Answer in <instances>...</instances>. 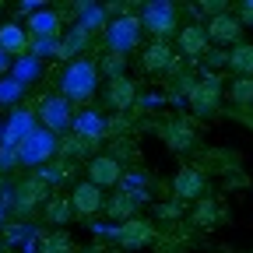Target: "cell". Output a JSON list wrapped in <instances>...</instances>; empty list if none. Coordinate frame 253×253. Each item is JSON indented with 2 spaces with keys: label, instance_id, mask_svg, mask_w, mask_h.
<instances>
[{
  "label": "cell",
  "instance_id": "obj_1",
  "mask_svg": "<svg viewBox=\"0 0 253 253\" xmlns=\"http://www.w3.org/2000/svg\"><path fill=\"white\" fill-rule=\"evenodd\" d=\"M95 91H99V67H95V60H71L67 67L60 74V95L63 99H74V102H91Z\"/></svg>",
  "mask_w": 253,
  "mask_h": 253
},
{
  "label": "cell",
  "instance_id": "obj_2",
  "mask_svg": "<svg viewBox=\"0 0 253 253\" xmlns=\"http://www.w3.org/2000/svg\"><path fill=\"white\" fill-rule=\"evenodd\" d=\"M141 21L137 14H120L113 21H106V49L116 56H130L141 46Z\"/></svg>",
  "mask_w": 253,
  "mask_h": 253
},
{
  "label": "cell",
  "instance_id": "obj_3",
  "mask_svg": "<svg viewBox=\"0 0 253 253\" xmlns=\"http://www.w3.org/2000/svg\"><path fill=\"white\" fill-rule=\"evenodd\" d=\"M36 123L42 130H49L53 137L67 134L71 123H74V106L63 99V95H42L39 106H36Z\"/></svg>",
  "mask_w": 253,
  "mask_h": 253
},
{
  "label": "cell",
  "instance_id": "obj_4",
  "mask_svg": "<svg viewBox=\"0 0 253 253\" xmlns=\"http://www.w3.org/2000/svg\"><path fill=\"white\" fill-rule=\"evenodd\" d=\"M56 148H60V137H53L49 130H42V126H36L21 144H18V166L25 169H39L46 162H53L56 158Z\"/></svg>",
  "mask_w": 253,
  "mask_h": 253
},
{
  "label": "cell",
  "instance_id": "obj_5",
  "mask_svg": "<svg viewBox=\"0 0 253 253\" xmlns=\"http://www.w3.org/2000/svg\"><path fill=\"white\" fill-rule=\"evenodd\" d=\"M141 28H148L155 39H166V36H172L176 32V21H179V14H176V4H169V0H148V4L141 7Z\"/></svg>",
  "mask_w": 253,
  "mask_h": 253
},
{
  "label": "cell",
  "instance_id": "obj_6",
  "mask_svg": "<svg viewBox=\"0 0 253 253\" xmlns=\"http://www.w3.org/2000/svg\"><path fill=\"white\" fill-rule=\"evenodd\" d=\"M186 102H190V109H194L197 116H211V113L218 109V102H221V84H218V78H214V74L201 78V81L194 84V91L186 95Z\"/></svg>",
  "mask_w": 253,
  "mask_h": 253
},
{
  "label": "cell",
  "instance_id": "obj_7",
  "mask_svg": "<svg viewBox=\"0 0 253 253\" xmlns=\"http://www.w3.org/2000/svg\"><path fill=\"white\" fill-rule=\"evenodd\" d=\"M36 126H39V123H36V113L18 106V109L7 116V123L0 126V144H4V148H18L32 130H36Z\"/></svg>",
  "mask_w": 253,
  "mask_h": 253
},
{
  "label": "cell",
  "instance_id": "obj_8",
  "mask_svg": "<svg viewBox=\"0 0 253 253\" xmlns=\"http://www.w3.org/2000/svg\"><path fill=\"white\" fill-rule=\"evenodd\" d=\"M172 67H176V49L166 39H155L141 53V71L144 74H172Z\"/></svg>",
  "mask_w": 253,
  "mask_h": 253
},
{
  "label": "cell",
  "instance_id": "obj_9",
  "mask_svg": "<svg viewBox=\"0 0 253 253\" xmlns=\"http://www.w3.org/2000/svg\"><path fill=\"white\" fill-rule=\"evenodd\" d=\"M204 36H208V42H214V46H236L239 39H243V25L236 21V14H214L211 21H208V28H204Z\"/></svg>",
  "mask_w": 253,
  "mask_h": 253
},
{
  "label": "cell",
  "instance_id": "obj_10",
  "mask_svg": "<svg viewBox=\"0 0 253 253\" xmlns=\"http://www.w3.org/2000/svg\"><path fill=\"white\" fill-rule=\"evenodd\" d=\"M67 201H71V211H74L78 218H95V214L102 211V204H106L102 190L95 186V183H78L74 194H71Z\"/></svg>",
  "mask_w": 253,
  "mask_h": 253
},
{
  "label": "cell",
  "instance_id": "obj_11",
  "mask_svg": "<svg viewBox=\"0 0 253 253\" xmlns=\"http://www.w3.org/2000/svg\"><path fill=\"white\" fill-rule=\"evenodd\" d=\"M116 239H120V246L123 250H141V246H148L151 239H155V225L148 218H130V221H123V225L116 229Z\"/></svg>",
  "mask_w": 253,
  "mask_h": 253
},
{
  "label": "cell",
  "instance_id": "obj_12",
  "mask_svg": "<svg viewBox=\"0 0 253 253\" xmlns=\"http://www.w3.org/2000/svg\"><path fill=\"white\" fill-rule=\"evenodd\" d=\"M204 190H208V179H204V172H197V169H179L176 179H172V194H176L179 204H186V201H201Z\"/></svg>",
  "mask_w": 253,
  "mask_h": 253
},
{
  "label": "cell",
  "instance_id": "obj_13",
  "mask_svg": "<svg viewBox=\"0 0 253 253\" xmlns=\"http://www.w3.org/2000/svg\"><path fill=\"white\" fill-rule=\"evenodd\" d=\"M60 14L53 11V7H39L36 14H28V21L21 25L25 32H28V39H56L60 36Z\"/></svg>",
  "mask_w": 253,
  "mask_h": 253
},
{
  "label": "cell",
  "instance_id": "obj_14",
  "mask_svg": "<svg viewBox=\"0 0 253 253\" xmlns=\"http://www.w3.org/2000/svg\"><path fill=\"white\" fill-rule=\"evenodd\" d=\"M120 176H123V169H120V162H116L113 155H95L91 162H88V183H95L99 190L116 186Z\"/></svg>",
  "mask_w": 253,
  "mask_h": 253
},
{
  "label": "cell",
  "instance_id": "obj_15",
  "mask_svg": "<svg viewBox=\"0 0 253 253\" xmlns=\"http://www.w3.org/2000/svg\"><path fill=\"white\" fill-rule=\"evenodd\" d=\"M71 130H74V137H81V141H88V144H99V141L106 137V116L95 113V109H84V113L74 116Z\"/></svg>",
  "mask_w": 253,
  "mask_h": 253
},
{
  "label": "cell",
  "instance_id": "obj_16",
  "mask_svg": "<svg viewBox=\"0 0 253 253\" xmlns=\"http://www.w3.org/2000/svg\"><path fill=\"white\" fill-rule=\"evenodd\" d=\"M46 190H49V186H42L36 176H32V179H25L18 190H11V194H14L11 208H18V214H28V211H36L39 204H46Z\"/></svg>",
  "mask_w": 253,
  "mask_h": 253
},
{
  "label": "cell",
  "instance_id": "obj_17",
  "mask_svg": "<svg viewBox=\"0 0 253 253\" xmlns=\"http://www.w3.org/2000/svg\"><path fill=\"white\" fill-rule=\"evenodd\" d=\"M102 99H106V106H109V109L123 113V109H130V106L137 102V84L126 78V74H123V78H113Z\"/></svg>",
  "mask_w": 253,
  "mask_h": 253
},
{
  "label": "cell",
  "instance_id": "obj_18",
  "mask_svg": "<svg viewBox=\"0 0 253 253\" xmlns=\"http://www.w3.org/2000/svg\"><path fill=\"white\" fill-rule=\"evenodd\" d=\"M208 49H211V42L204 36V25H186V28L176 32V53H183V56H204Z\"/></svg>",
  "mask_w": 253,
  "mask_h": 253
},
{
  "label": "cell",
  "instance_id": "obj_19",
  "mask_svg": "<svg viewBox=\"0 0 253 253\" xmlns=\"http://www.w3.org/2000/svg\"><path fill=\"white\" fill-rule=\"evenodd\" d=\"M28 32L18 25V21H7V25H0V49H4L11 60H18V56H25L28 53Z\"/></svg>",
  "mask_w": 253,
  "mask_h": 253
},
{
  "label": "cell",
  "instance_id": "obj_20",
  "mask_svg": "<svg viewBox=\"0 0 253 253\" xmlns=\"http://www.w3.org/2000/svg\"><path fill=\"white\" fill-rule=\"evenodd\" d=\"M162 137H166V144L172 151H186V148H194L197 130H194V123H190V120H172V123H166Z\"/></svg>",
  "mask_w": 253,
  "mask_h": 253
},
{
  "label": "cell",
  "instance_id": "obj_21",
  "mask_svg": "<svg viewBox=\"0 0 253 253\" xmlns=\"http://www.w3.org/2000/svg\"><path fill=\"white\" fill-rule=\"evenodd\" d=\"M74 11H78V21H74V25H81L88 36H91V32H102V28H106V14H109V7H106V4H95V0H81Z\"/></svg>",
  "mask_w": 253,
  "mask_h": 253
},
{
  "label": "cell",
  "instance_id": "obj_22",
  "mask_svg": "<svg viewBox=\"0 0 253 253\" xmlns=\"http://www.w3.org/2000/svg\"><path fill=\"white\" fill-rule=\"evenodd\" d=\"M91 46V36L81 28V25H71V32L60 39V49H56V56L60 60H78V53H84Z\"/></svg>",
  "mask_w": 253,
  "mask_h": 253
},
{
  "label": "cell",
  "instance_id": "obj_23",
  "mask_svg": "<svg viewBox=\"0 0 253 253\" xmlns=\"http://www.w3.org/2000/svg\"><path fill=\"white\" fill-rule=\"evenodd\" d=\"M42 74V60H36V56H32V53H25V56H18V60H11V71H7V78H14L18 84H32V81H36Z\"/></svg>",
  "mask_w": 253,
  "mask_h": 253
},
{
  "label": "cell",
  "instance_id": "obj_24",
  "mask_svg": "<svg viewBox=\"0 0 253 253\" xmlns=\"http://www.w3.org/2000/svg\"><path fill=\"white\" fill-rule=\"evenodd\" d=\"M225 63L236 71V78H253V42H236Z\"/></svg>",
  "mask_w": 253,
  "mask_h": 253
},
{
  "label": "cell",
  "instance_id": "obj_25",
  "mask_svg": "<svg viewBox=\"0 0 253 253\" xmlns=\"http://www.w3.org/2000/svg\"><path fill=\"white\" fill-rule=\"evenodd\" d=\"M102 211H106L109 218H116V221H120V225H123V221H130V218H134V211H137V204H134L130 197H126V194H116V197H109V201L102 204Z\"/></svg>",
  "mask_w": 253,
  "mask_h": 253
},
{
  "label": "cell",
  "instance_id": "obj_26",
  "mask_svg": "<svg viewBox=\"0 0 253 253\" xmlns=\"http://www.w3.org/2000/svg\"><path fill=\"white\" fill-rule=\"evenodd\" d=\"M4 236H7L11 246H25V253L36 250V239H39V232L32 225H4Z\"/></svg>",
  "mask_w": 253,
  "mask_h": 253
},
{
  "label": "cell",
  "instance_id": "obj_27",
  "mask_svg": "<svg viewBox=\"0 0 253 253\" xmlns=\"http://www.w3.org/2000/svg\"><path fill=\"white\" fill-rule=\"evenodd\" d=\"M42 211H46V221H53V225H67V221L74 218V211H71V201H67V197H53V201H46V204H42Z\"/></svg>",
  "mask_w": 253,
  "mask_h": 253
},
{
  "label": "cell",
  "instance_id": "obj_28",
  "mask_svg": "<svg viewBox=\"0 0 253 253\" xmlns=\"http://www.w3.org/2000/svg\"><path fill=\"white\" fill-rule=\"evenodd\" d=\"M25 95V84H18L14 78H0V106H14L18 109V99Z\"/></svg>",
  "mask_w": 253,
  "mask_h": 253
},
{
  "label": "cell",
  "instance_id": "obj_29",
  "mask_svg": "<svg viewBox=\"0 0 253 253\" xmlns=\"http://www.w3.org/2000/svg\"><path fill=\"white\" fill-rule=\"evenodd\" d=\"M67 172H71V169L63 166V162H46V166H39V169H36V179H39L42 186H53V183H60Z\"/></svg>",
  "mask_w": 253,
  "mask_h": 253
},
{
  "label": "cell",
  "instance_id": "obj_30",
  "mask_svg": "<svg viewBox=\"0 0 253 253\" xmlns=\"http://www.w3.org/2000/svg\"><path fill=\"white\" fill-rule=\"evenodd\" d=\"M39 250L42 253H71V236L67 232H49V236H42Z\"/></svg>",
  "mask_w": 253,
  "mask_h": 253
},
{
  "label": "cell",
  "instance_id": "obj_31",
  "mask_svg": "<svg viewBox=\"0 0 253 253\" xmlns=\"http://www.w3.org/2000/svg\"><path fill=\"white\" fill-rule=\"evenodd\" d=\"M95 144H88V141H81V137H67V141H60V148H56V155H67V158H81V155H88Z\"/></svg>",
  "mask_w": 253,
  "mask_h": 253
},
{
  "label": "cell",
  "instance_id": "obj_32",
  "mask_svg": "<svg viewBox=\"0 0 253 253\" xmlns=\"http://www.w3.org/2000/svg\"><path fill=\"white\" fill-rule=\"evenodd\" d=\"M95 67H102V74H109V81H113V78H123V71H126V56L106 53L102 63H95Z\"/></svg>",
  "mask_w": 253,
  "mask_h": 253
},
{
  "label": "cell",
  "instance_id": "obj_33",
  "mask_svg": "<svg viewBox=\"0 0 253 253\" xmlns=\"http://www.w3.org/2000/svg\"><path fill=\"white\" fill-rule=\"evenodd\" d=\"M232 99L239 106H250L253 102V78H236L232 81Z\"/></svg>",
  "mask_w": 253,
  "mask_h": 253
},
{
  "label": "cell",
  "instance_id": "obj_34",
  "mask_svg": "<svg viewBox=\"0 0 253 253\" xmlns=\"http://www.w3.org/2000/svg\"><path fill=\"white\" fill-rule=\"evenodd\" d=\"M56 49H60V39H32V42H28V53L36 56V60L56 56Z\"/></svg>",
  "mask_w": 253,
  "mask_h": 253
},
{
  "label": "cell",
  "instance_id": "obj_35",
  "mask_svg": "<svg viewBox=\"0 0 253 253\" xmlns=\"http://www.w3.org/2000/svg\"><path fill=\"white\" fill-rule=\"evenodd\" d=\"M214 218H218V204L214 201H201L197 211H194V221H197V225H211Z\"/></svg>",
  "mask_w": 253,
  "mask_h": 253
},
{
  "label": "cell",
  "instance_id": "obj_36",
  "mask_svg": "<svg viewBox=\"0 0 253 253\" xmlns=\"http://www.w3.org/2000/svg\"><path fill=\"white\" fill-rule=\"evenodd\" d=\"M236 21L243 28H253V0H239L236 4Z\"/></svg>",
  "mask_w": 253,
  "mask_h": 253
},
{
  "label": "cell",
  "instance_id": "obj_37",
  "mask_svg": "<svg viewBox=\"0 0 253 253\" xmlns=\"http://www.w3.org/2000/svg\"><path fill=\"white\" fill-rule=\"evenodd\" d=\"M18 166V148H4L0 144V172H7Z\"/></svg>",
  "mask_w": 253,
  "mask_h": 253
},
{
  "label": "cell",
  "instance_id": "obj_38",
  "mask_svg": "<svg viewBox=\"0 0 253 253\" xmlns=\"http://www.w3.org/2000/svg\"><path fill=\"white\" fill-rule=\"evenodd\" d=\"M225 60H229V53H221V49H208V53H204V63H208L211 71H214V67H221Z\"/></svg>",
  "mask_w": 253,
  "mask_h": 253
},
{
  "label": "cell",
  "instance_id": "obj_39",
  "mask_svg": "<svg viewBox=\"0 0 253 253\" xmlns=\"http://www.w3.org/2000/svg\"><path fill=\"white\" fill-rule=\"evenodd\" d=\"M201 11H208V14L214 18V14H225V11H229V4H221V0H204Z\"/></svg>",
  "mask_w": 253,
  "mask_h": 253
},
{
  "label": "cell",
  "instance_id": "obj_40",
  "mask_svg": "<svg viewBox=\"0 0 253 253\" xmlns=\"http://www.w3.org/2000/svg\"><path fill=\"white\" fill-rule=\"evenodd\" d=\"M162 102H166V95H158V91L141 95V106H144V109H155V106H162Z\"/></svg>",
  "mask_w": 253,
  "mask_h": 253
},
{
  "label": "cell",
  "instance_id": "obj_41",
  "mask_svg": "<svg viewBox=\"0 0 253 253\" xmlns=\"http://www.w3.org/2000/svg\"><path fill=\"white\" fill-rule=\"evenodd\" d=\"M158 218H179V201H172V204H158Z\"/></svg>",
  "mask_w": 253,
  "mask_h": 253
},
{
  "label": "cell",
  "instance_id": "obj_42",
  "mask_svg": "<svg viewBox=\"0 0 253 253\" xmlns=\"http://www.w3.org/2000/svg\"><path fill=\"white\" fill-rule=\"evenodd\" d=\"M39 7H46V4H39V0H25V4H18V11H21V14H36Z\"/></svg>",
  "mask_w": 253,
  "mask_h": 253
},
{
  "label": "cell",
  "instance_id": "obj_43",
  "mask_svg": "<svg viewBox=\"0 0 253 253\" xmlns=\"http://www.w3.org/2000/svg\"><path fill=\"white\" fill-rule=\"evenodd\" d=\"M7 71H11V56H7L4 49H0V78H4Z\"/></svg>",
  "mask_w": 253,
  "mask_h": 253
},
{
  "label": "cell",
  "instance_id": "obj_44",
  "mask_svg": "<svg viewBox=\"0 0 253 253\" xmlns=\"http://www.w3.org/2000/svg\"><path fill=\"white\" fill-rule=\"evenodd\" d=\"M4 225H7V211L0 208V232H4Z\"/></svg>",
  "mask_w": 253,
  "mask_h": 253
},
{
  "label": "cell",
  "instance_id": "obj_45",
  "mask_svg": "<svg viewBox=\"0 0 253 253\" xmlns=\"http://www.w3.org/2000/svg\"><path fill=\"white\" fill-rule=\"evenodd\" d=\"M0 250H4V239H0Z\"/></svg>",
  "mask_w": 253,
  "mask_h": 253
},
{
  "label": "cell",
  "instance_id": "obj_46",
  "mask_svg": "<svg viewBox=\"0 0 253 253\" xmlns=\"http://www.w3.org/2000/svg\"><path fill=\"white\" fill-rule=\"evenodd\" d=\"M0 186H4V183H0Z\"/></svg>",
  "mask_w": 253,
  "mask_h": 253
}]
</instances>
